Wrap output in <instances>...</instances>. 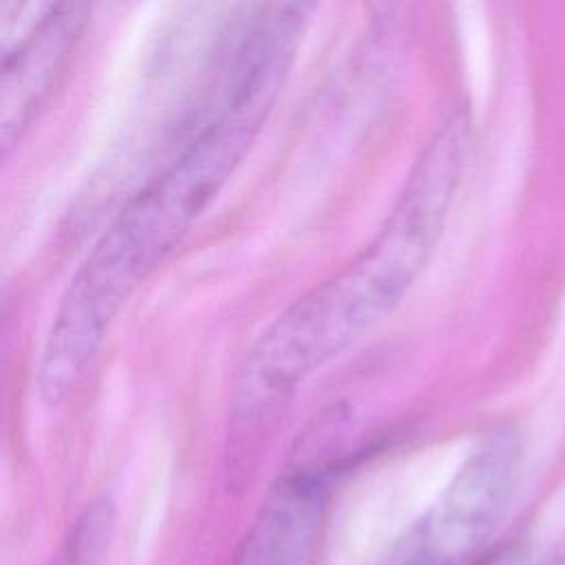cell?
<instances>
[{
	"mask_svg": "<svg viewBox=\"0 0 565 565\" xmlns=\"http://www.w3.org/2000/svg\"><path fill=\"white\" fill-rule=\"evenodd\" d=\"M550 565H565V558H561V561H554V563H550Z\"/></svg>",
	"mask_w": 565,
	"mask_h": 565,
	"instance_id": "obj_8",
	"label": "cell"
},
{
	"mask_svg": "<svg viewBox=\"0 0 565 565\" xmlns=\"http://www.w3.org/2000/svg\"><path fill=\"white\" fill-rule=\"evenodd\" d=\"M329 466L287 472L265 499L232 565H309L322 527Z\"/></svg>",
	"mask_w": 565,
	"mask_h": 565,
	"instance_id": "obj_5",
	"label": "cell"
},
{
	"mask_svg": "<svg viewBox=\"0 0 565 565\" xmlns=\"http://www.w3.org/2000/svg\"><path fill=\"white\" fill-rule=\"evenodd\" d=\"M247 150L238 128L212 121L124 205L68 280L40 353L46 375L64 384L82 380L124 302L185 236Z\"/></svg>",
	"mask_w": 565,
	"mask_h": 565,
	"instance_id": "obj_2",
	"label": "cell"
},
{
	"mask_svg": "<svg viewBox=\"0 0 565 565\" xmlns=\"http://www.w3.org/2000/svg\"><path fill=\"white\" fill-rule=\"evenodd\" d=\"M468 143L470 117L457 108L417 157L375 238L258 335L232 395L230 441L236 452L252 455L298 384L399 305L444 232Z\"/></svg>",
	"mask_w": 565,
	"mask_h": 565,
	"instance_id": "obj_1",
	"label": "cell"
},
{
	"mask_svg": "<svg viewBox=\"0 0 565 565\" xmlns=\"http://www.w3.org/2000/svg\"><path fill=\"white\" fill-rule=\"evenodd\" d=\"M472 565H530V556H527L525 547L508 545V547H501L479 561H472Z\"/></svg>",
	"mask_w": 565,
	"mask_h": 565,
	"instance_id": "obj_6",
	"label": "cell"
},
{
	"mask_svg": "<svg viewBox=\"0 0 565 565\" xmlns=\"http://www.w3.org/2000/svg\"><path fill=\"white\" fill-rule=\"evenodd\" d=\"M521 466L512 428L490 430L461 461L415 532V550L433 565H468L501 521Z\"/></svg>",
	"mask_w": 565,
	"mask_h": 565,
	"instance_id": "obj_3",
	"label": "cell"
},
{
	"mask_svg": "<svg viewBox=\"0 0 565 565\" xmlns=\"http://www.w3.org/2000/svg\"><path fill=\"white\" fill-rule=\"evenodd\" d=\"M402 565H433V563H430L422 552H417V550H415V552H413V554H411Z\"/></svg>",
	"mask_w": 565,
	"mask_h": 565,
	"instance_id": "obj_7",
	"label": "cell"
},
{
	"mask_svg": "<svg viewBox=\"0 0 565 565\" xmlns=\"http://www.w3.org/2000/svg\"><path fill=\"white\" fill-rule=\"evenodd\" d=\"M86 4H51L49 11L2 51L0 139L2 150L26 132L68 66L86 24Z\"/></svg>",
	"mask_w": 565,
	"mask_h": 565,
	"instance_id": "obj_4",
	"label": "cell"
}]
</instances>
